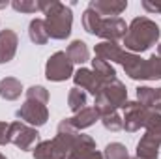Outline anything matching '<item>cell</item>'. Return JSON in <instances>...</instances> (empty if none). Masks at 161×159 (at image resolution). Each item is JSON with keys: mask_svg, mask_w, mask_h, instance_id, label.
Listing matches in <instances>:
<instances>
[{"mask_svg": "<svg viewBox=\"0 0 161 159\" xmlns=\"http://www.w3.org/2000/svg\"><path fill=\"white\" fill-rule=\"evenodd\" d=\"M21 92H23V84L21 80L15 79V77H4L0 80V97L6 99V101H15L21 97Z\"/></svg>", "mask_w": 161, "mask_h": 159, "instance_id": "cell-19", "label": "cell"}, {"mask_svg": "<svg viewBox=\"0 0 161 159\" xmlns=\"http://www.w3.org/2000/svg\"><path fill=\"white\" fill-rule=\"evenodd\" d=\"M96 152V140L90 135L79 133L69 146L68 159H90Z\"/></svg>", "mask_w": 161, "mask_h": 159, "instance_id": "cell-14", "label": "cell"}, {"mask_svg": "<svg viewBox=\"0 0 161 159\" xmlns=\"http://www.w3.org/2000/svg\"><path fill=\"white\" fill-rule=\"evenodd\" d=\"M90 62H92V71L96 73V77L101 80L103 84H107V82L116 79V69L113 68V64H109V62H105L101 58H96V56Z\"/></svg>", "mask_w": 161, "mask_h": 159, "instance_id": "cell-21", "label": "cell"}, {"mask_svg": "<svg viewBox=\"0 0 161 159\" xmlns=\"http://www.w3.org/2000/svg\"><path fill=\"white\" fill-rule=\"evenodd\" d=\"M28 38L36 45H45L49 41V34H47V26H45V19H32L28 25Z\"/></svg>", "mask_w": 161, "mask_h": 159, "instance_id": "cell-22", "label": "cell"}, {"mask_svg": "<svg viewBox=\"0 0 161 159\" xmlns=\"http://www.w3.org/2000/svg\"><path fill=\"white\" fill-rule=\"evenodd\" d=\"M8 139H9V144L17 146L21 152H28V150H34L36 148L38 139H40V133H38L36 127L26 125V123L15 120V122L9 123Z\"/></svg>", "mask_w": 161, "mask_h": 159, "instance_id": "cell-9", "label": "cell"}, {"mask_svg": "<svg viewBox=\"0 0 161 159\" xmlns=\"http://www.w3.org/2000/svg\"><path fill=\"white\" fill-rule=\"evenodd\" d=\"M17 47H19V36L15 30L11 28L0 30V64H9L17 54Z\"/></svg>", "mask_w": 161, "mask_h": 159, "instance_id": "cell-12", "label": "cell"}, {"mask_svg": "<svg viewBox=\"0 0 161 159\" xmlns=\"http://www.w3.org/2000/svg\"><path fill=\"white\" fill-rule=\"evenodd\" d=\"M161 30L159 25L156 21H152L150 17H135L129 25H127V32L124 38V47L127 52H144L148 51L152 45H156L159 41Z\"/></svg>", "mask_w": 161, "mask_h": 159, "instance_id": "cell-1", "label": "cell"}, {"mask_svg": "<svg viewBox=\"0 0 161 159\" xmlns=\"http://www.w3.org/2000/svg\"><path fill=\"white\" fill-rule=\"evenodd\" d=\"M15 116L19 122L26 123V125H32V127H41L47 123L49 120V109L45 103L40 101H32V99H25V103L17 109Z\"/></svg>", "mask_w": 161, "mask_h": 159, "instance_id": "cell-11", "label": "cell"}, {"mask_svg": "<svg viewBox=\"0 0 161 159\" xmlns=\"http://www.w3.org/2000/svg\"><path fill=\"white\" fill-rule=\"evenodd\" d=\"M124 47H120L118 43H114V41H101V43H97L96 47H94V54H96V58H101V60H105V62H116V64H120L122 56H124Z\"/></svg>", "mask_w": 161, "mask_h": 159, "instance_id": "cell-16", "label": "cell"}, {"mask_svg": "<svg viewBox=\"0 0 161 159\" xmlns=\"http://www.w3.org/2000/svg\"><path fill=\"white\" fill-rule=\"evenodd\" d=\"M73 62L69 60V56L66 54V51H56L54 54H51L47 58L45 64V77L47 80L53 82H62L73 77Z\"/></svg>", "mask_w": 161, "mask_h": 159, "instance_id": "cell-10", "label": "cell"}, {"mask_svg": "<svg viewBox=\"0 0 161 159\" xmlns=\"http://www.w3.org/2000/svg\"><path fill=\"white\" fill-rule=\"evenodd\" d=\"M9 6L15 11H19V13H36V11H41L40 0H13Z\"/></svg>", "mask_w": 161, "mask_h": 159, "instance_id": "cell-26", "label": "cell"}, {"mask_svg": "<svg viewBox=\"0 0 161 159\" xmlns=\"http://www.w3.org/2000/svg\"><path fill=\"white\" fill-rule=\"evenodd\" d=\"M97 120H101V114H99V111L96 109V107H84V109H80L79 112H75L69 122H71V125L80 131V129H86V127H92Z\"/></svg>", "mask_w": 161, "mask_h": 159, "instance_id": "cell-18", "label": "cell"}, {"mask_svg": "<svg viewBox=\"0 0 161 159\" xmlns=\"http://www.w3.org/2000/svg\"><path fill=\"white\" fill-rule=\"evenodd\" d=\"M142 8L148 13H159L161 15V0H142Z\"/></svg>", "mask_w": 161, "mask_h": 159, "instance_id": "cell-28", "label": "cell"}, {"mask_svg": "<svg viewBox=\"0 0 161 159\" xmlns=\"http://www.w3.org/2000/svg\"><path fill=\"white\" fill-rule=\"evenodd\" d=\"M101 123H103V127H105L107 131H113V133L124 129V120H122V114L118 111L101 114Z\"/></svg>", "mask_w": 161, "mask_h": 159, "instance_id": "cell-24", "label": "cell"}, {"mask_svg": "<svg viewBox=\"0 0 161 159\" xmlns=\"http://www.w3.org/2000/svg\"><path fill=\"white\" fill-rule=\"evenodd\" d=\"M103 157L105 159H129V152L122 142H111L105 146L103 150Z\"/></svg>", "mask_w": 161, "mask_h": 159, "instance_id": "cell-25", "label": "cell"}, {"mask_svg": "<svg viewBox=\"0 0 161 159\" xmlns=\"http://www.w3.org/2000/svg\"><path fill=\"white\" fill-rule=\"evenodd\" d=\"M156 111L141 105L139 101H125L122 107V120H124V129L127 133H135L141 127H146L148 120L152 118Z\"/></svg>", "mask_w": 161, "mask_h": 159, "instance_id": "cell-8", "label": "cell"}, {"mask_svg": "<svg viewBox=\"0 0 161 159\" xmlns=\"http://www.w3.org/2000/svg\"><path fill=\"white\" fill-rule=\"evenodd\" d=\"M41 11L45 15V26L51 40H66L71 34L73 13L71 8L58 0H40Z\"/></svg>", "mask_w": 161, "mask_h": 159, "instance_id": "cell-4", "label": "cell"}, {"mask_svg": "<svg viewBox=\"0 0 161 159\" xmlns=\"http://www.w3.org/2000/svg\"><path fill=\"white\" fill-rule=\"evenodd\" d=\"M82 28L88 34L101 38L103 41L114 43L124 40L127 32V25L122 17H101L92 8H86L82 11Z\"/></svg>", "mask_w": 161, "mask_h": 159, "instance_id": "cell-3", "label": "cell"}, {"mask_svg": "<svg viewBox=\"0 0 161 159\" xmlns=\"http://www.w3.org/2000/svg\"><path fill=\"white\" fill-rule=\"evenodd\" d=\"M125 75L133 80H159L161 79V56L152 54L150 58H142L139 54L124 51L120 60Z\"/></svg>", "mask_w": 161, "mask_h": 159, "instance_id": "cell-5", "label": "cell"}, {"mask_svg": "<svg viewBox=\"0 0 161 159\" xmlns=\"http://www.w3.org/2000/svg\"><path fill=\"white\" fill-rule=\"evenodd\" d=\"M86 99H88L86 92L80 90V88H77V86H73V88L69 90V94H68V107H69V109L73 111V114H75V112H79L80 109L86 107Z\"/></svg>", "mask_w": 161, "mask_h": 159, "instance_id": "cell-23", "label": "cell"}, {"mask_svg": "<svg viewBox=\"0 0 161 159\" xmlns=\"http://www.w3.org/2000/svg\"><path fill=\"white\" fill-rule=\"evenodd\" d=\"M90 159H105V157H103V154H101V152H97V150H96V152H94V156H92Z\"/></svg>", "mask_w": 161, "mask_h": 159, "instance_id": "cell-30", "label": "cell"}, {"mask_svg": "<svg viewBox=\"0 0 161 159\" xmlns=\"http://www.w3.org/2000/svg\"><path fill=\"white\" fill-rule=\"evenodd\" d=\"M66 54L69 56V60L73 62V64H86L88 60H90V51H88V45L84 43L82 40H73L69 45H68V51H66Z\"/></svg>", "mask_w": 161, "mask_h": 159, "instance_id": "cell-20", "label": "cell"}, {"mask_svg": "<svg viewBox=\"0 0 161 159\" xmlns=\"http://www.w3.org/2000/svg\"><path fill=\"white\" fill-rule=\"evenodd\" d=\"M161 148V114L154 112L144 127V135L137 142L135 157L139 159H158Z\"/></svg>", "mask_w": 161, "mask_h": 159, "instance_id": "cell-6", "label": "cell"}, {"mask_svg": "<svg viewBox=\"0 0 161 159\" xmlns=\"http://www.w3.org/2000/svg\"><path fill=\"white\" fill-rule=\"evenodd\" d=\"M129 159H139V157H129Z\"/></svg>", "mask_w": 161, "mask_h": 159, "instance_id": "cell-33", "label": "cell"}, {"mask_svg": "<svg viewBox=\"0 0 161 159\" xmlns=\"http://www.w3.org/2000/svg\"><path fill=\"white\" fill-rule=\"evenodd\" d=\"M137 101L161 114V88L139 86L137 88Z\"/></svg>", "mask_w": 161, "mask_h": 159, "instance_id": "cell-17", "label": "cell"}, {"mask_svg": "<svg viewBox=\"0 0 161 159\" xmlns=\"http://www.w3.org/2000/svg\"><path fill=\"white\" fill-rule=\"evenodd\" d=\"M0 159H8V157H6V156H4V154H0Z\"/></svg>", "mask_w": 161, "mask_h": 159, "instance_id": "cell-32", "label": "cell"}, {"mask_svg": "<svg viewBox=\"0 0 161 159\" xmlns=\"http://www.w3.org/2000/svg\"><path fill=\"white\" fill-rule=\"evenodd\" d=\"M73 82H75L77 88L88 92V94H92L94 97H96V96L99 94V90L103 88V82L97 79L96 73H94L92 69H88V68H79V69L73 73Z\"/></svg>", "mask_w": 161, "mask_h": 159, "instance_id": "cell-13", "label": "cell"}, {"mask_svg": "<svg viewBox=\"0 0 161 159\" xmlns=\"http://www.w3.org/2000/svg\"><path fill=\"white\" fill-rule=\"evenodd\" d=\"M26 99H32V101H40V103H49V90L45 86L40 84H34L26 90Z\"/></svg>", "mask_w": 161, "mask_h": 159, "instance_id": "cell-27", "label": "cell"}, {"mask_svg": "<svg viewBox=\"0 0 161 159\" xmlns=\"http://www.w3.org/2000/svg\"><path fill=\"white\" fill-rule=\"evenodd\" d=\"M88 8L101 17H118L127 9V0H90Z\"/></svg>", "mask_w": 161, "mask_h": 159, "instance_id": "cell-15", "label": "cell"}, {"mask_svg": "<svg viewBox=\"0 0 161 159\" xmlns=\"http://www.w3.org/2000/svg\"><path fill=\"white\" fill-rule=\"evenodd\" d=\"M8 129H9V123L0 122V146L9 144V139H8Z\"/></svg>", "mask_w": 161, "mask_h": 159, "instance_id": "cell-29", "label": "cell"}, {"mask_svg": "<svg viewBox=\"0 0 161 159\" xmlns=\"http://www.w3.org/2000/svg\"><path fill=\"white\" fill-rule=\"evenodd\" d=\"M158 56H161V43L158 45Z\"/></svg>", "mask_w": 161, "mask_h": 159, "instance_id": "cell-31", "label": "cell"}, {"mask_svg": "<svg viewBox=\"0 0 161 159\" xmlns=\"http://www.w3.org/2000/svg\"><path fill=\"white\" fill-rule=\"evenodd\" d=\"M125 101H127V88L122 80L114 79L103 84L99 94L94 97V107L99 111V114H105L122 109Z\"/></svg>", "mask_w": 161, "mask_h": 159, "instance_id": "cell-7", "label": "cell"}, {"mask_svg": "<svg viewBox=\"0 0 161 159\" xmlns=\"http://www.w3.org/2000/svg\"><path fill=\"white\" fill-rule=\"evenodd\" d=\"M77 135H79V131L71 125L69 118H64L56 127L54 139L41 140L36 144V148L32 150L34 159H68L69 146Z\"/></svg>", "mask_w": 161, "mask_h": 159, "instance_id": "cell-2", "label": "cell"}]
</instances>
